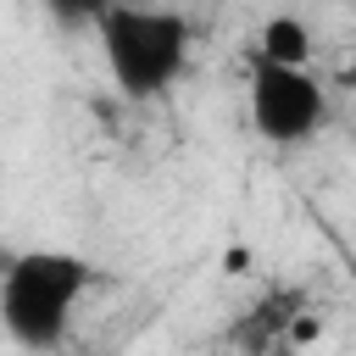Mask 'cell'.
<instances>
[{"mask_svg": "<svg viewBox=\"0 0 356 356\" xmlns=\"http://www.w3.org/2000/svg\"><path fill=\"white\" fill-rule=\"evenodd\" d=\"M61 17H106V0H50Z\"/></svg>", "mask_w": 356, "mask_h": 356, "instance_id": "obj_5", "label": "cell"}, {"mask_svg": "<svg viewBox=\"0 0 356 356\" xmlns=\"http://www.w3.org/2000/svg\"><path fill=\"white\" fill-rule=\"evenodd\" d=\"M323 83L306 72V67H273V61H256L250 72V122L261 139L273 145H300L323 128Z\"/></svg>", "mask_w": 356, "mask_h": 356, "instance_id": "obj_3", "label": "cell"}, {"mask_svg": "<svg viewBox=\"0 0 356 356\" xmlns=\"http://www.w3.org/2000/svg\"><path fill=\"white\" fill-rule=\"evenodd\" d=\"M100 50H106V67H111L117 89L145 100V95H161L184 72L189 28H184V17L156 11V6H106Z\"/></svg>", "mask_w": 356, "mask_h": 356, "instance_id": "obj_1", "label": "cell"}, {"mask_svg": "<svg viewBox=\"0 0 356 356\" xmlns=\"http://www.w3.org/2000/svg\"><path fill=\"white\" fill-rule=\"evenodd\" d=\"M289 339H295V345H306V339H317V317H312V312H300V317L289 323Z\"/></svg>", "mask_w": 356, "mask_h": 356, "instance_id": "obj_6", "label": "cell"}, {"mask_svg": "<svg viewBox=\"0 0 356 356\" xmlns=\"http://www.w3.org/2000/svg\"><path fill=\"white\" fill-rule=\"evenodd\" d=\"M83 289H89V267L78 256H61V250L17 256L6 267V284H0V312H6L11 339L28 350H50L67 334V317H72Z\"/></svg>", "mask_w": 356, "mask_h": 356, "instance_id": "obj_2", "label": "cell"}, {"mask_svg": "<svg viewBox=\"0 0 356 356\" xmlns=\"http://www.w3.org/2000/svg\"><path fill=\"white\" fill-rule=\"evenodd\" d=\"M256 61H273V67H306V61H312V33H306V22H300V17H267V22H261Z\"/></svg>", "mask_w": 356, "mask_h": 356, "instance_id": "obj_4", "label": "cell"}]
</instances>
